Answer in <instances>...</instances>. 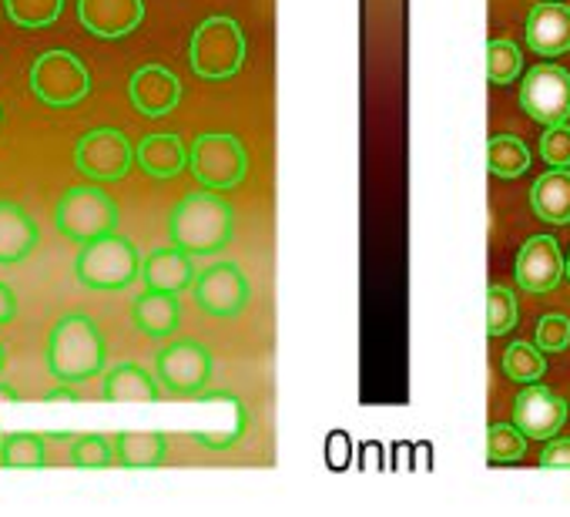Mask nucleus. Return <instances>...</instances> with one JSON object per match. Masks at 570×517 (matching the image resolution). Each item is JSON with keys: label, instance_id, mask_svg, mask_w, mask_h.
I'll return each instance as SVG.
<instances>
[{"label": "nucleus", "instance_id": "f257e3e1", "mask_svg": "<svg viewBox=\"0 0 570 517\" xmlns=\"http://www.w3.org/2000/svg\"><path fill=\"white\" fill-rule=\"evenodd\" d=\"M48 370L58 383H88L105 373L108 343L98 323L85 313H68L48 336Z\"/></svg>", "mask_w": 570, "mask_h": 517}, {"label": "nucleus", "instance_id": "f03ea898", "mask_svg": "<svg viewBox=\"0 0 570 517\" xmlns=\"http://www.w3.org/2000/svg\"><path fill=\"white\" fill-rule=\"evenodd\" d=\"M232 205L215 192H191L185 195L168 218L171 245L188 255H212L228 245L232 238Z\"/></svg>", "mask_w": 570, "mask_h": 517}, {"label": "nucleus", "instance_id": "7ed1b4c3", "mask_svg": "<svg viewBox=\"0 0 570 517\" xmlns=\"http://www.w3.org/2000/svg\"><path fill=\"white\" fill-rule=\"evenodd\" d=\"M145 258L138 255L135 242L125 235H105L81 245L75 258V276L85 290L95 293H121L141 276Z\"/></svg>", "mask_w": 570, "mask_h": 517}, {"label": "nucleus", "instance_id": "20e7f679", "mask_svg": "<svg viewBox=\"0 0 570 517\" xmlns=\"http://www.w3.org/2000/svg\"><path fill=\"white\" fill-rule=\"evenodd\" d=\"M55 225L71 242H95L118 228V205L98 185H71L55 208Z\"/></svg>", "mask_w": 570, "mask_h": 517}, {"label": "nucleus", "instance_id": "39448f33", "mask_svg": "<svg viewBox=\"0 0 570 517\" xmlns=\"http://www.w3.org/2000/svg\"><path fill=\"white\" fill-rule=\"evenodd\" d=\"M191 71L205 81H225L238 75L245 61V35L232 18H208L195 28L188 48Z\"/></svg>", "mask_w": 570, "mask_h": 517}, {"label": "nucleus", "instance_id": "423d86ee", "mask_svg": "<svg viewBox=\"0 0 570 517\" xmlns=\"http://www.w3.org/2000/svg\"><path fill=\"white\" fill-rule=\"evenodd\" d=\"M31 91L48 108H75L91 91V75L71 51H45L31 68Z\"/></svg>", "mask_w": 570, "mask_h": 517}, {"label": "nucleus", "instance_id": "0eeeda50", "mask_svg": "<svg viewBox=\"0 0 570 517\" xmlns=\"http://www.w3.org/2000/svg\"><path fill=\"white\" fill-rule=\"evenodd\" d=\"M188 165H191V175L205 188L222 192V188H235L245 178L248 155L238 145V138L222 135V131H208V135L195 138V145L188 152Z\"/></svg>", "mask_w": 570, "mask_h": 517}, {"label": "nucleus", "instance_id": "6e6552de", "mask_svg": "<svg viewBox=\"0 0 570 517\" xmlns=\"http://www.w3.org/2000/svg\"><path fill=\"white\" fill-rule=\"evenodd\" d=\"M135 148L118 128H95L75 145V168L91 182H118L131 172Z\"/></svg>", "mask_w": 570, "mask_h": 517}, {"label": "nucleus", "instance_id": "1a4fd4ad", "mask_svg": "<svg viewBox=\"0 0 570 517\" xmlns=\"http://www.w3.org/2000/svg\"><path fill=\"white\" fill-rule=\"evenodd\" d=\"M520 108L540 125H563L570 118V71L557 65H537L520 88Z\"/></svg>", "mask_w": 570, "mask_h": 517}, {"label": "nucleus", "instance_id": "9d476101", "mask_svg": "<svg viewBox=\"0 0 570 517\" xmlns=\"http://www.w3.org/2000/svg\"><path fill=\"white\" fill-rule=\"evenodd\" d=\"M158 383L175 397H198L212 380V353L195 340H178L158 353Z\"/></svg>", "mask_w": 570, "mask_h": 517}, {"label": "nucleus", "instance_id": "9b49d317", "mask_svg": "<svg viewBox=\"0 0 570 517\" xmlns=\"http://www.w3.org/2000/svg\"><path fill=\"white\" fill-rule=\"evenodd\" d=\"M191 290H195V303L208 316H218V320H232V316L245 313V306L252 300V286L235 263L205 266Z\"/></svg>", "mask_w": 570, "mask_h": 517}, {"label": "nucleus", "instance_id": "f8f14e48", "mask_svg": "<svg viewBox=\"0 0 570 517\" xmlns=\"http://www.w3.org/2000/svg\"><path fill=\"white\" fill-rule=\"evenodd\" d=\"M567 266L557 248V238L550 235H533L523 242L517 255V286L523 293H550L563 280Z\"/></svg>", "mask_w": 570, "mask_h": 517}, {"label": "nucleus", "instance_id": "ddd939ff", "mask_svg": "<svg viewBox=\"0 0 570 517\" xmlns=\"http://www.w3.org/2000/svg\"><path fill=\"white\" fill-rule=\"evenodd\" d=\"M513 423L523 430V437L550 440L567 423V400H560L547 387H527L513 400Z\"/></svg>", "mask_w": 570, "mask_h": 517}, {"label": "nucleus", "instance_id": "4468645a", "mask_svg": "<svg viewBox=\"0 0 570 517\" xmlns=\"http://www.w3.org/2000/svg\"><path fill=\"white\" fill-rule=\"evenodd\" d=\"M78 18L95 38L118 41L145 21V4L141 0H78Z\"/></svg>", "mask_w": 570, "mask_h": 517}, {"label": "nucleus", "instance_id": "2eb2a0df", "mask_svg": "<svg viewBox=\"0 0 570 517\" xmlns=\"http://www.w3.org/2000/svg\"><path fill=\"white\" fill-rule=\"evenodd\" d=\"M128 95H131V105L145 115V118H165L168 111L178 108L181 101V85L178 78L161 68V65H145L131 75L128 81Z\"/></svg>", "mask_w": 570, "mask_h": 517}, {"label": "nucleus", "instance_id": "dca6fc26", "mask_svg": "<svg viewBox=\"0 0 570 517\" xmlns=\"http://www.w3.org/2000/svg\"><path fill=\"white\" fill-rule=\"evenodd\" d=\"M141 280H145V286L155 290V293H171V296H178V293L191 290L198 276H195V266H191V255L181 252L178 245H171V248H155V252L145 258Z\"/></svg>", "mask_w": 570, "mask_h": 517}, {"label": "nucleus", "instance_id": "f3484780", "mask_svg": "<svg viewBox=\"0 0 570 517\" xmlns=\"http://www.w3.org/2000/svg\"><path fill=\"white\" fill-rule=\"evenodd\" d=\"M38 225L18 202H0V266H18L38 248Z\"/></svg>", "mask_w": 570, "mask_h": 517}, {"label": "nucleus", "instance_id": "a211bd4d", "mask_svg": "<svg viewBox=\"0 0 570 517\" xmlns=\"http://www.w3.org/2000/svg\"><path fill=\"white\" fill-rule=\"evenodd\" d=\"M527 45L537 55H567L570 51V8L567 4H537L527 14Z\"/></svg>", "mask_w": 570, "mask_h": 517}, {"label": "nucleus", "instance_id": "6ab92c4d", "mask_svg": "<svg viewBox=\"0 0 570 517\" xmlns=\"http://www.w3.org/2000/svg\"><path fill=\"white\" fill-rule=\"evenodd\" d=\"M101 397L108 403H155L161 397L158 380L138 363H118L105 373Z\"/></svg>", "mask_w": 570, "mask_h": 517}, {"label": "nucleus", "instance_id": "aec40b11", "mask_svg": "<svg viewBox=\"0 0 570 517\" xmlns=\"http://www.w3.org/2000/svg\"><path fill=\"white\" fill-rule=\"evenodd\" d=\"M530 208L550 225L570 222V168H553L530 185Z\"/></svg>", "mask_w": 570, "mask_h": 517}, {"label": "nucleus", "instance_id": "412c9836", "mask_svg": "<svg viewBox=\"0 0 570 517\" xmlns=\"http://www.w3.org/2000/svg\"><path fill=\"white\" fill-rule=\"evenodd\" d=\"M168 457V437L161 430H121L115 433V460L128 470L161 467Z\"/></svg>", "mask_w": 570, "mask_h": 517}, {"label": "nucleus", "instance_id": "4be33fe9", "mask_svg": "<svg viewBox=\"0 0 570 517\" xmlns=\"http://www.w3.org/2000/svg\"><path fill=\"white\" fill-rule=\"evenodd\" d=\"M178 316H181V306H178V296L171 293H155V290H145L135 306H131V320L135 326L145 333V336H171L178 330Z\"/></svg>", "mask_w": 570, "mask_h": 517}, {"label": "nucleus", "instance_id": "5701e85b", "mask_svg": "<svg viewBox=\"0 0 570 517\" xmlns=\"http://www.w3.org/2000/svg\"><path fill=\"white\" fill-rule=\"evenodd\" d=\"M135 162L151 175V178H175L185 165H188V152L181 145L178 135H148L138 152H135Z\"/></svg>", "mask_w": 570, "mask_h": 517}, {"label": "nucleus", "instance_id": "b1692460", "mask_svg": "<svg viewBox=\"0 0 570 517\" xmlns=\"http://www.w3.org/2000/svg\"><path fill=\"white\" fill-rule=\"evenodd\" d=\"M0 467L8 470H41L48 467V443L41 433H11L0 447Z\"/></svg>", "mask_w": 570, "mask_h": 517}, {"label": "nucleus", "instance_id": "393cba45", "mask_svg": "<svg viewBox=\"0 0 570 517\" xmlns=\"http://www.w3.org/2000/svg\"><path fill=\"white\" fill-rule=\"evenodd\" d=\"M487 165L497 178H517L530 165V152L520 138L513 135H493L487 145Z\"/></svg>", "mask_w": 570, "mask_h": 517}, {"label": "nucleus", "instance_id": "a878e982", "mask_svg": "<svg viewBox=\"0 0 570 517\" xmlns=\"http://www.w3.org/2000/svg\"><path fill=\"white\" fill-rule=\"evenodd\" d=\"M4 4H8V18L24 31L51 28L65 11V0H4Z\"/></svg>", "mask_w": 570, "mask_h": 517}, {"label": "nucleus", "instance_id": "bb28decb", "mask_svg": "<svg viewBox=\"0 0 570 517\" xmlns=\"http://www.w3.org/2000/svg\"><path fill=\"white\" fill-rule=\"evenodd\" d=\"M503 373L510 380H517V383H537L547 373L543 350L540 347H530V343H513L503 353Z\"/></svg>", "mask_w": 570, "mask_h": 517}, {"label": "nucleus", "instance_id": "cd10ccee", "mask_svg": "<svg viewBox=\"0 0 570 517\" xmlns=\"http://www.w3.org/2000/svg\"><path fill=\"white\" fill-rule=\"evenodd\" d=\"M527 437L517 423H493L487 430V460L490 464H517L523 457Z\"/></svg>", "mask_w": 570, "mask_h": 517}, {"label": "nucleus", "instance_id": "c85d7f7f", "mask_svg": "<svg viewBox=\"0 0 570 517\" xmlns=\"http://www.w3.org/2000/svg\"><path fill=\"white\" fill-rule=\"evenodd\" d=\"M71 464L81 467V470H105L115 460V440L101 437V433H81L75 443H71Z\"/></svg>", "mask_w": 570, "mask_h": 517}, {"label": "nucleus", "instance_id": "c756f323", "mask_svg": "<svg viewBox=\"0 0 570 517\" xmlns=\"http://www.w3.org/2000/svg\"><path fill=\"white\" fill-rule=\"evenodd\" d=\"M523 71V55L513 41H490L487 45V78L493 85H510Z\"/></svg>", "mask_w": 570, "mask_h": 517}, {"label": "nucleus", "instance_id": "7c9ffc66", "mask_svg": "<svg viewBox=\"0 0 570 517\" xmlns=\"http://www.w3.org/2000/svg\"><path fill=\"white\" fill-rule=\"evenodd\" d=\"M517 316H520V310H517L513 293L503 290V286H493V290L487 293V333H490V336L510 333V330L517 326Z\"/></svg>", "mask_w": 570, "mask_h": 517}, {"label": "nucleus", "instance_id": "2f4dec72", "mask_svg": "<svg viewBox=\"0 0 570 517\" xmlns=\"http://www.w3.org/2000/svg\"><path fill=\"white\" fill-rule=\"evenodd\" d=\"M540 158L553 168H570V125H550L540 138Z\"/></svg>", "mask_w": 570, "mask_h": 517}, {"label": "nucleus", "instance_id": "473e14b6", "mask_svg": "<svg viewBox=\"0 0 570 517\" xmlns=\"http://www.w3.org/2000/svg\"><path fill=\"white\" fill-rule=\"evenodd\" d=\"M567 343H570V320L567 316H543L540 323H537V347L543 350V353H560V350H567Z\"/></svg>", "mask_w": 570, "mask_h": 517}, {"label": "nucleus", "instance_id": "72a5a7b5", "mask_svg": "<svg viewBox=\"0 0 570 517\" xmlns=\"http://www.w3.org/2000/svg\"><path fill=\"white\" fill-rule=\"evenodd\" d=\"M540 467H560L570 470V440H550L540 453Z\"/></svg>", "mask_w": 570, "mask_h": 517}, {"label": "nucleus", "instance_id": "f704fd0d", "mask_svg": "<svg viewBox=\"0 0 570 517\" xmlns=\"http://www.w3.org/2000/svg\"><path fill=\"white\" fill-rule=\"evenodd\" d=\"M14 316H18V293H14V286L0 280V326L14 323Z\"/></svg>", "mask_w": 570, "mask_h": 517}, {"label": "nucleus", "instance_id": "c9c22d12", "mask_svg": "<svg viewBox=\"0 0 570 517\" xmlns=\"http://www.w3.org/2000/svg\"><path fill=\"white\" fill-rule=\"evenodd\" d=\"M55 400H68V403H78V390H75L71 383H61L58 390H51V393H48V403H55Z\"/></svg>", "mask_w": 570, "mask_h": 517}, {"label": "nucleus", "instance_id": "e433bc0d", "mask_svg": "<svg viewBox=\"0 0 570 517\" xmlns=\"http://www.w3.org/2000/svg\"><path fill=\"white\" fill-rule=\"evenodd\" d=\"M21 397H18V390L11 387V383H0V410H4L8 403H18Z\"/></svg>", "mask_w": 570, "mask_h": 517}, {"label": "nucleus", "instance_id": "4c0bfd02", "mask_svg": "<svg viewBox=\"0 0 570 517\" xmlns=\"http://www.w3.org/2000/svg\"><path fill=\"white\" fill-rule=\"evenodd\" d=\"M4 367H8V350H4V343H0V373H4Z\"/></svg>", "mask_w": 570, "mask_h": 517}, {"label": "nucleus", "instance_id": "58836bf2", "mask_svg": "<svg viewBox=\"0 0 570 517\" xmlns=\"http://www.w3.org/2000/svg\"><path fill=\"white\" fill-rule=\"evenodd\" d=\"M567 280H570V255H567Z\"/></svg>", "mask_w": 570, "mask_h": 517}, {"label": "nucleus", "instance_id": "ea45409f", "mask_svg": "<svg viewBox=\"0 0 570 517\" xmlns=\"http://www.w3.org/2000/svg\"><path fill=\"white\" fill-rule=\"evenodd\" d=\"M0 447H4V433H0Z\"/></svg>", "mask_w": 570, "mask_h": 517}]
</instances>
